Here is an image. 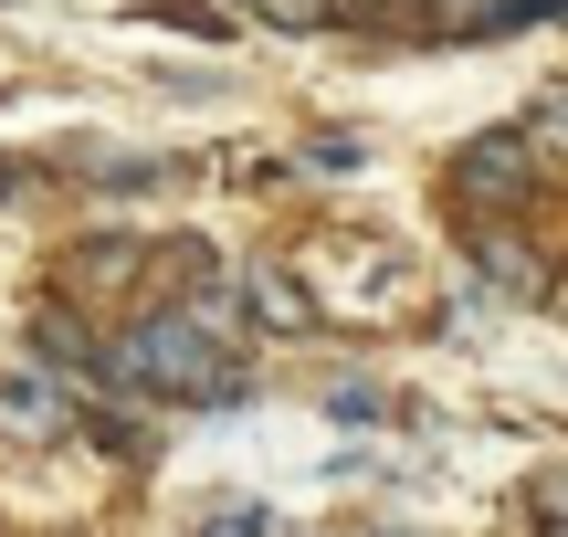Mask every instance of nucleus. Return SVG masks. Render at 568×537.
I'll use <instances>...</instances> for the list:
<instances>
[{"mask_svg": "<svg viewBox=\"0 0 568 537\" xmlns=\"http://www.w3.org/2000/svg\"><path fill=\"white\" fill-rule=\"evenodd\" d=\"M105 369H116V391H180V401H201V412H222V401L243 391V369L211 348V316H201V306H190V316H180V306L148 316Z\"/></svg>", "mask_w": 568, "mask_h": 537, "instance_id": "1", "label": "nucleus"}, {"mask_svg": "<svg viewBox=\"0 0 568 537\" xmlns=\"http://www.w3.org/2000/svg\"><path fill=\"white\" fill-rule=\"evenodd\" d=\"M253 316H264V327H284V337H305V327H316V306H305V295L295 285H284V274H253Z\"/></svg>", "mask_w": 568, "mask_h": 537, "instance_id": "2", "label": "nucleus"}, {"mask_svg": "<svg viewBox=\"0 0 568 537\" xmlns=\"http://www.w3.org/2000/svg\"><path fill=\"white\" fill-rule=\"evenodd\" d=\"M0 422H21V433H53V391H32V379H11V391H0Z\"/></svg>", "mask_w": 568, "mask_h": 537, "instance_id": "3", "label": "nucleus"}, {"mask_svg": "<svg viewBox=\"0 0 568 537\" xmlns=\"http://www.w3.org/2000/svg\"><path fill=\"white\" fill-rule=\"evenodd\" d=\"M537 11H568V0H516V21H537Z\"/></svg>", "mask_w": 568, "mask_h": 537, "instance_id": "4", "label": "nucleus"}]
</instances>
